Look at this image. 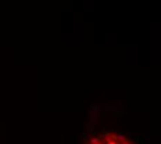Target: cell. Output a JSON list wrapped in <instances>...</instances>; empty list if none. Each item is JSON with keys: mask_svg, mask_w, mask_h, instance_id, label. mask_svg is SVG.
Wrapping results in <instances>:
<instances>
[{"mask_svg": "<svg viewBox=\"0 0 161 144\" xmlns=\"http://www.w3.org/2000/svg\"><path fill=\"white\" fill-rule=\"evenodd\" d=\"M115 136H117V140H119L121 143H129V139L126 136H124L122 133H118V134H115Z\"/></svg>", "mask_w": 161, "mask_h": 144, "instance_id": "cell-1", "label": "cell"}, {"mask_svg": "<svg viewBox=\"0 0 161 144\" xmlns=\"http://www.w3.org/2000/svg\"><path fill=\"white\" fill-rule=\"evenodd\" d=\"M100 139H102V137H92L90 143L92 144H99V143H100Z\"/></svg>", "mask_w": 161, "mask_h": 144, "instance_id": "cell-2", "label": "cell"}, {"mask_svg": "<svg viewBox=\"0 0 161 144\" xmlns=\"http://www.w3.org/2000/svg\"><path fill=\"white\" fill-rule=\"evenodd\" d=\"M99 144H103V143H99Z\"/></svg>", "mask_w": 161, "mask_h": 144, "instance_id": "cell-3", "label": "cell"}]
</instances>
